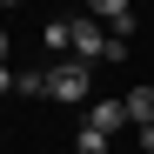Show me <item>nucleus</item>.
Returning <instances> with one entry per match:
<instances>
[{"label": "nucleus", "mask_w": 154, "mask_h": 154, "mask_svg": "<svg viewBox=\"0 0 154 154\" xmlns=\"http://www.w3.org/2000/svg\"><path fill=\"white\" fill-rule=\"evenodd\" d=\"M121 54H127V47L100 27L94 14H74V60H121Z\"/></svg>", "instance_id": "1"}, {"label": "nucleus", "mask_w": 154, "mask_h": 154, "mask_svg": "<svg viewBox=\"0 0 154 154\" xmlns=\"http://www.w3.org/2000/svg\"><path fill=\"white\" fill-rule=\"evenodd\" d=\"M47 100H81V107H87V100H94V87H87V60H54V67H47Z\"/></svg>", "instance_id": "2"}, {"label": "nucleus", "mask_w": 154, "mask_h": 154, "mask_svg": "<svg viewBox=\"0 0 154 154\" xmlns=\"http://www.w3.org/2000/svg\"><path fill=\"white\" fill-rule=\"evenodd\" d=\"M74 154H107V134H100V127H81V134H74Z\"/></svg>", "instance_id": "7"}, {"label": "nucleus", "mask_w": 154, "mask_h": 154, "mask_svg": "<svg viewBox=\"0 0 154 154\" xmlns=\"http://www.w3.org/2000/svg\"><path fill=\"white\" fill-rule=\"evenodd\" d=\"M0 67H7V34H0Z\"/></svg>", "instance_id": "9"}, {"label": "nucleus", "mask_w": 154, "mask_h": 154, "mask_svg": "<svg viewBox=\"0 0 154 154\" xmlns=\"http://www.w3.org/2000/svg\"><path fill=\"white\" fill-rule=\"evenodd\" d=\"M87 14H94V20H107V27H114V20H127V0H87Z\"/></svg>", "instance_id": "6"}, {"label": "nucleus", "mask_w": 154, "mask_h": 154, "mask_svg": "<svg viewBox=\"0 0 154 154\" xmlns=\"http://www.w3.org/2000/svg\"><path fill=\"white\" fill-rule=\"evenodd\" d=\"M87 127H100V134H121V127H134V121H127V100H87Z\"/></svg>", "instance_id": "3"}, {"label": "nucleus", "mask_w": 154, "mask_h": 154, "mask_svg": "<svg viewBox=\"0 0 154 154\" xmlns=\"http://www.w3.org/2000/svg\"><path fill=\"white\" fill-rule=\"evenodd\" d=\"M141 154H154V127H141Z\"/></svg>", "instance_id": "8"}, {"label": "nucleus", "mask_w": 154, "mask_h": 154, "mask_svg": "<svg viewBox=\"0 0 154 154\" xmlns=\"http://www.w3.org/2000/svg\"><path fill=\"white\" fill-rule=\"evenodd\" d=\"M40 40L54 47V54H74V20H47V27H40Z\"/></svg>", "instance_id": "5"}, {"label": "nucleus", "mask_w": 154, "mask_h": 154, "mask_svg": "<svg viewBox=\"0 0 154 154\" xmlns=\"http://www.w3.org/2000/svg\"><path fill=\"white\" fill-rule=\"evenodd\" d=\"M127 121H134V127H154V87H134V94H127Z\"/></svg>", "instance_id": "4"}, {"label": "nucleus", "mask_w": 154, "mask_h": 154, "mask_svg": "<svg viewBox=\"0 0 154 154\" xmlns=\"http://www.w3.org/2000/svg\"><path fill=\"white\" fill-rule=\"evenodd\" d=\"M0 7H20V0H0Z\"/></svg>", "instance_id": "10"}]
</instances>
